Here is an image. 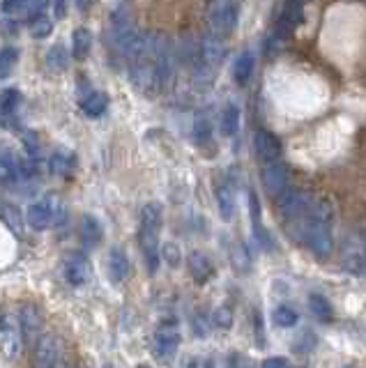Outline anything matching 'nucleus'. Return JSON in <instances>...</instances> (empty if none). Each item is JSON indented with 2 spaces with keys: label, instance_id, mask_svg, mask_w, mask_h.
<instances>
[{
  "label": "nucleus",
  "instance_id": "27",
  "mask_svg": "<svg viewBox=\"0 0 366 368\" xmlns=\"http://www.w3.org/2000/svg\"><path fill=\"white\" fill-rule=\"evenodd\" d=\"M240 129V108L235 104H228L221 113V133L223 136H235Z\"/></svg>",
  "mask_w": 366,
  "mask_h": 368
},
{
  "label": "nucleus",
  "instance_id": "3",
  "mask_svg": "<svg viewBox=\"0 0 366 368\" xmlns=\"http://www.w3.org/2000/svg\"><path fill=\"white\" fill-rule=\"evenodd\" d=\"M28 223L32 225L35 230H46L55 225L58 221L63 219V203L58 196H46L37 200V203H32L28 207V214H26Z\"/></svg>",
  "mask_w": 366,
  "mask_h": 368
},
{
  "label": "nucleus",
  "instance_id": "1",
  "mask_svg": "<svg viewBox=\"0 0 366 368\" xmlns=\"http://www.w3.org/2000/svg\"><path fill=\"white\" fill-rule=\"evenodd\" d=\"M332 223H334V210H332L329 200L313 198V203L306 212L304 219L295 221L297 232L293 235L306 244L315 258H327L334 249V237H332Z\"/></svg>",
  "mask_w": 366,
  "mask_h": 368
},
{
  "label": "nucleus",
  "instance_id": "38",
  "mask_svg": "<svg viewBox=\"0 0 366 368\" xmlns=\"http://www.w3.org/2000/svg\"><path fill=\"white\" fill-rule=\"evenodd\" d=\"M263 368H288V362L284 357H270L263 362Z\"/></svg>",
  "mask_w": 366,
  "mask_h": 368
},
{
  "label": "nucleus",
  "instance_id": "32",
  "mask_svg": "<svg viewBox=\"0 0 366 368\" xmlns=\"http://www.w3.org/2000/svg\"><path fill=\"white\" fill-rule=\"evenodd\" d=\"M0 212H3V221L7 223V228H10L16 237H23V219H21L19 210L12 205H3V210Z\"/></svg>",
  "mask_w": 366,
  "mask_h": 368
},
{
  "label": "nucleus",
  "instance_id": "10",
  "mask_svg": "<svg viewBox=\"0 0 366 368\" xmlns=\"http://www.w3.org/2000/svg\"><path fill=\"white\" fill-rule=\"evenodd\" d=\"M19 324H21V334L28 343L35 346V341L41 336V327H44V315L35 306V304H26L19 313Z\"/></svg>",
  "mask_w": 366,
  "mask_h": 368
},
{
  "label": "nucleus",
  "instance_id": "39",
  "mask_svg": "<svg viewBox=\"0 0 366 368\" xmlns=\"http://www.w3.org/2000/svg\"><path fill=\"white\" fill-rule=\"evenodd\" d=\"M53 14L55 19H65L67 16V0H53Z\"/></svg>",
  "mask_w": 366,
  "mask_h": 368
},
{
  "label": "nucleus",
  "instance_id": "36",
  "mask_svg": "<svg viewBox=\"0 0 366 368\" xmlns=\"http://www.w3.org/2000/svg\"><path fill=\"white\" fill-rule=\"evenodd\" d=\"M162 258H164V261L169 263L171 267H178L180 261H182L180 247L176 244V242H166V244L162 247Z\"/></svg>",
  "mask_w": 366,
  "mask_h": 368
},
{
  "label": "nucleus",
  "instance_id": "4",
  "mask_svg": "<svg viewBox=\"0 0 366 368\" xmlns=\"http://www.w3.org/2000/svg\"><path fill=\"white\" fill-rule=\"evenodd\" d=\"M341 267L348 274H362L366 270V239L362 235H348L341 247Z\"/></svg>",
  "mask_w": 366,
  "mask_h": 368
},
{
  "label": "nucleus",
  "instance_id": "18",
  "mask_svg": "<svg viewBox=\"0 0 366 368\" xmlns=\"http://www.w3.org/2000/svg\"><path fill=\"white\" fill-rule=\"evenodd\" d=\"M21 178V159L10 150H0V182H14Z\"/></svg>",
  "mask_w": 366,
  "mask_h": 368
},
{
  "label": "nucleus",
  "instance_id": "9",
  "mask_svg": "<svg viewBox=\"0 0 366 368\" xmlns=\"http://www.w3.org/2000/svg\"><path fill=\"white\" fill-rule=\"evenodd\" d=\"M65 276L74 288H83L93 281V265L83 254H72L65 263Z\"/></svg>",
  "mask_w": 366,
  "mask_h": 368
},
{
  "label": "nucleus",
  "instance_id": "34",
  "mask_svg": "<svg viewBox=\"0 0 366 368\" xmlns=\"http://www.w3.org/2000/svg\"><path fill=\"white\" fill-rule=\"evenodd\" d=\"M32 0H3V12L7 16H21L30 12Z\"/></svg>",
  "mask_w": 366,
  "mask_h": 368
},
{
  "label": "nucleus",
  "instance_id": "31",
  "mask_svg": "<svg viewBox=\"0 0 366 368\" xmlns=\"http://www.w3.org/2000/svg\"><path fill=\"white\" fill-rule=\"evenodd\" d=\"M272 320H274V324H279V327L288 329V327H295L297 320H299V315H297L295 308H290V306L284 304V306H277V308H274Z\"/></svg>",
  "mask_w": 366,
  "mask_h": 368
},
{
  "label": "nucleus",
  "instance_id": "15",
  "mask_svg": "<svg viewBox=\"0 0 366 368\" xmlns=\"http://www.w3.org/2000/svg\"><path fill=\"white\" fill-rule=\"evenodd\" d=\"M155 343H157V353L169 357L178 350L180 346V327L176 322H164L155 331Z\"/></svg>",
  "mask_w": 366,
  "mask_h": 368
},
{
  "label": "nucleus",
  "instance_id": "2",
  "mask_svg": "<svg viewBox=\"0 0 366 368\" xmlns=\"http://www.w3.org/2000/svg\"><path fill=\"white\" fill-rule=\"evenodd\" d=\"M207 26L210 35L226 37L235 30L237 23V0H207Z\"/></svg>",
  "mask_w": 366,
  "mask_h": 368
},
{
  "label": "nucleus",
  "instance_id": "42",
  "mask_svg": "<svg viewBox=\"0 0 366 368\" xmlns=\"http://www.w3.org/2000/svg\"><path fill=\"white\" fill-rule=\"evenodd\" d=\"M104 368H113V366H111V364H106V366H104Z\"/></svg>",
  "mask_w": 366,
  "mask_h": 368
},
{
  "label": "nucleus",
  "instance_id": "40",
  "mask_svg": "<svg viewBox=\"0 0 366 368\" xmlns=\"http://www.w3.org/2000/svg\"><path fill=\"white\" fill-rule=\"evenodd\" d=\"M95 0H77V5H79V10H90L93 7Z\"/></svg>",
  "mask_w": 366,
  "mask_h": 368
},
{
  "label": "nucleus",
  "instance_id": "23",
  "mask_svg": "<svg viewBox=\"0 0 366 368\" xmlns=\"http://www.w3.org/2000/svg\"><path fill=\"white\" fill-rule=\"evenodd\" d=\"M217 205H219V214L223 221H233L235 216V194L228 184H219L217 187Z\"/></svg>",
  "mask_w": 366,
  "mask_h": 368
},
{
  "label": "nucleus",
  "instance_id": "11",
  "mask_svg": "<svg viewBox=\"0 0 366 368\" xmlns=\"http://www.w3.org/2000/svg\"><path fill=\"white\" fill-rule=\"evenodd\" d=\"M254 147H256V155H258V159H261V162H265V164L279 162V157H281V143H279V138L274 136L272 131L258 129L256 136H254Z\"/></svg>",
  "mask_w": 366,
  "mask_h": 368
},
{
  "label": "nucleus",
  "instance_id": "24",
  "mask_svg": "<svg viewBox=\"0 0 366 368\" xmlns=\"http://www.w3.org/2000/svg\"><path fill=\"white\" fill-rule=\"evenodd\" d=\"M102 223H99L93 214H86L81 221V237L88 247H97L102 242Z\"/></svg>",
  "mask_w": 366,
  "mask_h": 368
},
{
  "label": "nucleus",
  "instance_id": "26",
  "mask_svg": "<svg viewBox=\"0 0 366 368\" xmlns=\"http://www.w3.org/2000/svg\"><path fill=\"white\" fill-rule=\"evenodd\" d=\"M70 65V53L63 44H53L46 53V67L51 72H65Z\"/></svg>",
  "mask_w": 366,
  "mask_h": 368
},
{
  "label": "nucleus",
  "instance_id": "35",
  "mask_svg": "<svg viewBox=\"0 0 366 368\" xmlns=\"http://www.w3.org/2000/svg\"><path fill=\"white\" fill-rule=\"evenodd\" d=\"M210 136H212L210 120L203 118V115H201V118H196V122H194V140H196V143H207Z\"/></svg>",
  "mask_w": 366,
  "mask_h": 368
},
{
  "label": "nucleus",
  "instance_id": "13",
  "mask_svg": "<svg viewBox=\"0 0 366 368\" xmlns=\"http://www.w3.org/2000/svg\"><path fill=\"white\" fill-rule=\"evenodd\" d=\"M138 242H140V251H143V258H145L148 270H150V274H155L157 270H159V258H162V251H159V232L140 228Z\"/></svg>",
  "mask_w": 366,
  "mask_h": 368
},
{
  "label": "nucleus",
  "instance_id": "6",
  "mask_svg": "<svg viewBox=\"0 0 366 368\" xmlns=\"http://www.w3.org/2000/svg\"><path fill=\"white\" fill-rule=\"evenodd\" d=\"M0 346H3V353L7 359H16L21 355L23 334H21L19 317H14V315L0 317Z\"/></svg>",
  "mask_w": 366,
  "mask_h": 368
},
{
  "label": "nucleus",
  "instance_id": "28",
  "mask_svg": "<svg viewBox=\"0 0 366 368\" xmlns=\"http://www.w3.org/2000/svg\"><path fill=\"white\" fill-rule=\"evenodd\" d=\"M28 30L35 39H46L53 32V19H48V16H44V14L32 16L30 23H28Z\"/></svg>",
  "mask_w": 366,
  "mask_h": 368
},
{
  "label": "nucleus",
  "instance_id": "7",
  "mask_svg": "<svg viewBox=\"0 0 366 368\" xmlns=\"http://www.w3.org/2000/svg\"><path fill=\"white\" fill-rule=\"evenodd\" d=\"M60 362V341L53 334H41L35 341V357H32V366L35 368H55Z\"/></svg>",
  "mask_w": 366,
  "mask_h": 368
},
{
  "label": "nucleus",
  "instance_id": "25",
  "mask_svg": "<svg viewBox=\"0 0 366 368\" xmlns=\"http://www.w3.org/2000/svg\"><path fill=\"white\" fill-rule=\"evenodd\" d=\"M48 169H51L53 175L65 178V175H70L74 169V155L67 152V150H58V152H53L51 159H48Z\"/></svg>",
  "mask_w": 366,
  "mask_h": 368
},
{
  "label": "nucleus",
  "instance_id": "16",
  "mask_svg": "<svg viewBox=\"0 0 366 368\" xmlns=\"http://www.w3.org/2000/svg\"><path fill=\"white\" fill-rule=\"evenodd\" d=\"M187 265H189L191 279H194L198 286H203V283H207L212 279L214 267L210 263V258H207L205 254H201V251H191L189 258H187Z\"/></svg>",
  "mask_w": 366,
  "mask_h": 368
},
{
  "label": "nucleus",
  "instance_id": "20",
  "mask_svg": "<svg viewBox=\"0 0 366 368\" xmlns=\"http://www.w3.org/2000/svg\"><path fill=\"white\" fill-rule=\"evenodd\" d=\"M106 108H109V95H106V92H90L81 104V111L86 113L88 118H102Z\"/></svg>",
  "mask_w": 366,
  "mask_h": 368
},
{
  "label": "nucleus",
  "instance_id": "41",
  "mask_svg": "<svg viewBox=\"0 0 366 368\" xmlns=\"http://www.w3.org/2000/svg\"><path fill=\"white\" fill-rule=\"evenodd\" d=\"M55 368H67V366H65L63 362H58V364H55Z\"/></svg>",
  "mask_w": 366,
  "mask_h": 368
},
{
  "label": "nucleus",
  "instance_id": "5",
  "mask_svg": "<svg viewBox=\"0 0 366 368\" xmlns=\"http://www.w3.org/2000/svg\"><path fill=\"white\" fill-rule=\"evenodd\" d=\"M277 203H279L281 214H284L288 221L295 223L306 216V212H309V207L313 203V196L304 194V191H297V189H286L284 194L277 198Z\"/></svg>",
  "mask_w": 366,
  "mask_h": 368
},
{
  "label": "nucleus",
  "instance_id": "12",
  "mask_svg": "<svg viewBox=\"0 0 366 368\" xmlns=\"http://www.w3.org/2000/svg\"><path fill=\"white\" fill-rule=\"evenodd\" d=\"M226 58V41L217 35H207L201 41V65L207 70H217L221 60Z\"/></svg>",
  "mask_w": 366,
  "mask_h": 368
},
{
  "label": "nucleus",
  "instance_id": "8",
  "mask_svg": "<svg viewBox=\"0 0 366 368\" xmlns=\"http://www.w3.org/2000/svg\"><path fill=\"white\" fill-rule=\"evenodd\" d=\"M263 187L270 196L279 198L286 189H290V173L281 162L265 164L263 169Z\"/></svg>",
  "mask_w": 366,
  "mask_h": 368
},
{
  "label": "nucleus",
  "instance_id": "22",
  "mask_svg": "<svg viewBox=\"0 0 366 368\" xmlns=\"http://www.w3.org/2000/svg\"><path fill=\"white\" fill-rule=\"evenodd\" d=\"M162 223H164V210L159 203H148L143 210H140V228L159 232Z\"/></svg>",
  "mask_w": 366,
  "mask_h": 368
},
{
  "label": "nucleus",
  "instance_id": "30",
  "mask_svg": "<svg viewBox=\"0 0 366 368\" xmlns=\"http://www.w3.org/2000/svg\"><path fill=\"white\" fill-rule=\"evenodd\" d=\"M16 63H19V48L16 46H5L0 51V79H7L14 72Z\"/></svg>",
  "mask_w": 366,
  "mask_h": 368
},
{
  "label": "nucleus",
  "instance_id": "33",
  "mask_svg": "<svg viewBox=\"0 0 366 368\" xmlns=\"http://www.w3.org/2000/svg\"><path fill=\"white\" fill-rule=\"evenodd\" d=\"M230 263L240 274H247L249 270H251V258H249V251L242 244H237L230 251Z\"/></svg>",
  "mask_w": 366,
  "mask_h": 368
},
{
  "label": "nucleus",
  "instance_id": "14",
  "mask_svg": "<svg viewBox=\"0 0 366 368\" xmlns=\"http://www.w3.org/2000/svg\"><path fill=\"white\" fill-rule=\"evenodd\" d=\"M21 104V92L19 90H5L0 92V124L7 129H12L19 124V115H16V108Z\"/></svg>",
  "mask_w": 366,
  "mask_h": 368
},
{
  "label": "nucleus",
  "instance_id": "37",
  "mask_svg": "<svg viewBox=\"0 0 366 368\" xmlns=\"http://www.w3.org/2000/svg\"><path fill=\"white\" fill-rule=\"evenodd\" d=\"M212 322L217 324L219 329H230V327H233V311H230L228 306H219V308H214Z\"/></svg>",
  "mask_w": 366,
  "mask_h": 368
},
{
  "label": "nucleus",
  "instance_id": "29",
  "mask_svg": "<svg viewBox=\"0 0 366 368\" xmlns=\"http://www.w3.org/2000/svg\"><path fill=\"white\" fill-rule=\"evenodd\" d=\"M309 308H311L313 317H318L320 322L332 320V304L322 295H318V292H313V295L309 297Z\"/></svg>",
  "mask_w": 366,
  "mask_h": 368
},
{
  "label": "nucleus",
  "instance_id": "17",
  "mask_svg": "<svg viewBox=\"0 0 366 368\" xmlns=\"http://www.w3.org/2000/svg\"><path fill=\"white\" fill-rule=\"evenodd\" d=\"M131 274V263L122 249H113L109 254V276L115 283L127 281Z\"/></svg>",
  "mask_w": 366,
  "mask_h": 368
},
{
  "label": "nucleus",
  "instance_id": "21",
  "mask_svg": "<svg viewBox=\"0 0 366 368\" xmlns=\"http://www.w3.org/2000/svg\"><path fill=\"white\" fill-rule=\"evenodd\" d=\"M254 67H256V60H254L251 51L240 53L235 58V63H233V77H235V83H240V86L249 83V79H251V74H254Z\"/></svg>",
  "mask_w": 366,
  "mask_h": 368
},
{
  "label": "nucleus",
  "instance_id": "19",
  "mask_svg": "<svg viewBox=\"0 0 366 368\" xmlns=\"http://www.w3.org/2000/svg\"><path fill=\"white\" fill-rule=\"evenodd\" d=\"M93 48V32L88 28H77L72 35V55L74 60H86Z\"/></svg>",
  "mask_w": 366,
  "mask_h": 368
}]
</instances>
